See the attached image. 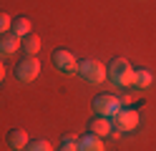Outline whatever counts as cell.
Listing matches in <instances>:
<instances>
[{
    "label": "cell",
    "instance_id": "cell-1",
    "mask_svg": "<svg viewBox=\"0 0 156 151\" xmlns=\"http://www.w3.org/2000/svg\"><path fill=\"white\" fill-rule=\"evenodd\" d=\"M106 76H108L116 86H121V88H129V86H133V68H131V63L126 58H111V63L106 66Z\"/></svg>",
    "mask_w": 156,
    "mask_h": 151
},
{
    "label": "cell",
    "instance_id": "cell-2",
    "mask_svg": "<svg viewBox=\"0 0 156 151\" xmlns=\"http://www.w3.org/2000/svg\"><path fill=\"white\" fill-rule=\"evenodd\" d=\"M76 73L81 76L86 83H101V81L108 78L106 76V66L101 63V60H96V58H78Z\"/></svg>",
    "mask_w": 156,
    "mask_h": 151
},
{
    "label": "cell",
    "instance_id": "cell-3",
    "mask_svg": "<svg viewBox=\"0 0 156 151\" xmlns=\"http://www.w3.org/2000/svg\"><path fill=\"white\" fill-rule=\"evenodd\" d=\"M41 76V60L35 56H25L15 63V78L20 81V83H30Z\"/></svg>",
    "mask_w": 156,
    "mask_h": 151
},
{
    "label": "cell",
    "instance_id": "cell-4",
    "mask_svg": "<svg viewBox=\"0 0 156 151\" xmlns=\"http://www.w3.org/2000/svg\"><path fill=\"white\" fill-rule=\"evenodd\" d=\"M111 124H113V131H133L139 126V111L129 108V106H121L111 116Z\"/></svg>",
    "mask_w": 156,
    "mask_h": 151
},
{
    "label": "cell",
    "instance_id": "cell-5",
    "mask_svg": "<svg viewBox=\"0 0 156 151\" xmlns=\"http://www.w3.org/2000/svg\"><path fill=\"white\" fill-rule=\"evenodd\" d=\"M121 108V101H119V96L116 93H108V91H106V93H98L93 98V111H96V116H113L116 111Z\"/></svg>",
    "mask_w": 156,
    "mask_h": 151
},
{
    "label": "cell",
    "instance_id": "cell-6",
    "mask_svg": "<svg viewBox=\"0 0 156 151\" xmlns=\"http://www.w3.org/2000/svg\"><path fill=\"white\" fill-rule=\"evenodd\" d=\"M51 60H53V66H55L58 70H63V73H76L78 58H76L68 48H55L53 56H51Z\"/></svg>",
    "mask_w": 156,
    "mask_h": 151
},
{
    "label": "cell",
    "instance_id": "cell-7",
    "mask_svg": "<svg viewBox=\"0 0 156 151\" xmlns=\"http://www.w3.org/2000/svg\"><path fill=\"white\" fill-rule=\"evenodd\" d=\"M88 134L98 136V138L111 136V134H113V124H111V118H108V116H93V118L88 121Z\"/></svg>",
    "mask_w": 156,
    "mask_h": 151
},
{
    "label": "cell",
    "instance_id": "cell-8",
    "mask_svg": "<svg viewBox=\"0 0 156 151\" xmlns=\"http://www.w3.org/2000/svg\"><path fill=\"white\" fill-rule=\"evenodd\" d=\"M78 151H106L103 149V141L93 134H83L78 136Z\"/></svg>",
    "mask_w": 156,
    "mask_h": 151
},
{
    "label": "cell",
    "instance_id": "cell-9",
    "mask_svg": "<svg viewBox=\"0 0 156 151\" xmlns=\"http://www.w3.org/2000/svg\"><path fill=\"white\" fill-rule=\"evenodd\" d=\"M28 134L25 128H10L8 131V144H10V149H25L28 146Z\"/></svg>",
    "mask_w": 156,
    "mask_h": 151
},
{
    "label": "cell",
    "instance_id": "cell-10",
    "mask_svg": "<svg viewBox=\"0 0 156 151\" xmlns=\"http://www.w3.org/2000/svg\"><path fill=\"white\" fill-rule=\"evenodd\" d=\"M18 45H20V40H18V35L13 33H5V35H0V53L3 56H13Z\"/></svg>",
    "mask_w": 156,
    "mask_h": 151
},
{
    "label": "cell",
    "instance_id": "cell-11",
    "mask_svg": "<svg viewBox=\"0 0 156 151\" xmlns=\"http://www.w3.org/2000/svg\"><path fill=\"white\" fill-rule=\"evenodd\" d=\"M154 83V73L149 68H136L133 70V86L136 88H149Z\"/></svg>",
    "mask_w": 156,
    "mask_h": 151
},
{
    "label": "cell",
    "instance_id": "cell-12",
    "mask_svg": "<svg viewBox=\"0 0 156 151\" xmlns=\"http://www.w3.org/2000/svg\"><path fill=\"white\" fill-rule=\"evenodd\" d=\"M20 48H23L25 56H38V50H41V38L28 33L25 38H20Z\"/></svg>",
    "mask_w": 156,
    "mask_h": 151
},
{
    "label": "cell",
    "instance_id": "cell-13",
    "mask_svg": "<svg viewBox=\"0 0 156 151\" xmlns=\"http://www.w3.org/2000/svg\"><path fill=\"white\" fill-rule=\"evenodd\" d=\"M10 33L25 38L28 33H30V20H28V18H15V20H13V25H10Z\"/></svg>",
    "mask_w": 156,
    "mask_h": 151
},
{
    "label": "cell",
    "instance_id": "cell-14",
    "mask_svg": "<svg viewBox=\"0 0 156 151\" xmlns=\"http://www.w3.org/2000/svg\"><path fill=\"white\" fill-rule=\"evenodd\" d=\"M58 151H78V136L76 134H66L63 141L58 144Z\"/></svg>",
    "mask_w": 156,
    "mask_h": 151
},
{
    "label": "cell",
    "instance_id": "cell-15",
    "mask_svg": "<svg viewBox=\"0 0 156 151\" xmlns=\"http://www.w3.org/2000/svg\"><path fill=\"white\" fill-rule=\"evenodd\" d=\"M23 151H53V146L45 138H35V141H28V146Z\"/></svg>",
    "mask_w": 156,
    "mask_h": 151
},
{
    "label": "cell",
    "instance_id": "cell-16",
    "mask_svg": "<svg viewBox=\"0 0 156 151\" xmlns=\"http://www.w3.org/2000/svg\"><path fill=\"white\" fill-rule=\"evenodd\" d=\"M10 25H13V18L8 15V13H3V10H0V35H5L8 30H10Z\"/></svg>",
    "mask_w": 156,
    "mask_h": 151
},
{
    "label": "cell",
    "instance_id": "cell-17",
    "mask_svg": "<svg viewBox=\"0 0 156 151\" xmlns=\"http://www.w3.org/2000/svg\"><path fill=\"white\" fill-rule=\"evenodd\" d=\"M3 76H5V66H3V60H0V81H3Z\"/></svg>",
    "mask_w": 156,
    "mask_h": 151
}]
</instances>
